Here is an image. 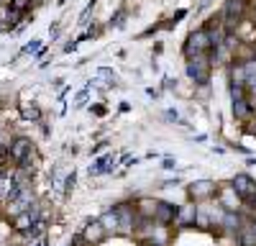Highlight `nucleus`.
<instances>
[{
  "label": "nucleus",
  "instance_id": "f257e3e1",
  "mask_svg": "<svg viewBox=\"0 0 256 246\" xmlns=\"http://www.w3.org/2000/svg\"><path fill=\"white\" fill-rule=\"evenodd\" d=\"M251 10V0H226V6H223V31L230 34V31H238V26L246 20Z\"/></svg>",
  "mask_w": 256,
  "mask_h": 246
},
{
  "label": "nucleus",
  "instance_id": "f03ea898",
  "mask_svg": "<svg viewBox=\"0 0 256 246\" xmlns=\"http://www.w3.org/2000/svg\"><path fill=\"white\" fill-rule=\"evenodd\" d=\"M184 70H187V77L195 82V85H208V82H210V72H212L210 52L187 59V67H184Z\"/></svg>",
  "mask_w": 256,
  "mask_h": 246
},
{
  "label": "nucleus",
  "instance_id": "7ed1b4c3",
  "mask_svg": "<svg viewBox=\"0 0 256 246\" xmlns=\"http://www.w3.org/2000/svg\"><path fill=\"white\" fill-rule=\"evenodd\" d=\"M116 213H118V236H126V238H131L134 236V228H136V205L134 202H118L113 205Z\"/></svg>",
  "mask_w": 256,
  "mask_h": 246
},
{
  "label": "nucleus",
  "instance_id": "20e7f679",
  "mask_svg": "<svg viewBox=\"0 0 256 246\" xmlns=\"http://www.w3.org/2000/svg\"><path fill=\"white\" fill-rule=\"evenodd\" d=\"M187 200L192 202H210L212 198H216L218 192V182H212V180H195V182H190L187 184Z\"/></svg>",
  "mask_w": 256,
  "mask_h": 246
},
{
  "label": "nucleus",
  "instance_id": "39448f33",
  "mask_svg": "<svg viewBox=\"0 0 256 246\" xmlns=\"http://www.w3.org/2000/svg\"><path fill=\"white\" fill-rule=\"evenodd\" d=\"M216 202L220 205L226 213H241V208H244V200L238 198L236 190H233V184H230V182H220V184H218Z\"/></svg>",
  "mask_w": 256,
  "mask_h": 246
},
{
  "label": "nucleus",
  "instance_id": "423d86ee",
  "mask_svg": "<svg viewBox=\"0 0 256 246\" xmlns=\"http://www.w3.org/2000/svg\"><path fill=\"white\" fill-rule=\"evenodd\" d=\"M210 52V41H208V31L205 28H198V31H190L187 34V41L182 46V54L187 59L198 56V54H208Z\"/></svg>",
  "mask_w": 256,
  "mask_h": 246
},
{
  "label": "nucleus",
  "instance_id": "0eeeda50",
  "mask_svg": "<svg viewBox=\"0 0 256 246\" xmlns=\"http://www.w3.org/2000/svg\"><path fill=\"white\" fill-rule=\"evenodd\" d=\"M230 184H233V190L238 192V198L244 200V202H254L256 200V180L251 177V174H236L230 180Z\"/></svg>",
  "mask_w": 256,
  "mask_h": 246
},
{
  "label": "nucleus",
  "instance_id": "6e6552de",
  "mask_svg": "<svg viewBox=\"0 0 256 246\" xmlns=\"http://www.w3.org/2000/svg\"><path fill=\"white\" fill-rule=\"evenodd\" d=\"M177 213H180V205H177V202L159 200L156 213H154V223H156V226H166V228H172L174 220H177Z\"/></svg>",
  "mask_w": 256,
  "mask_h": 246
},
{
  "label": "nucleus",
  "instance_id": "1a4fd4ad",
  "mask_svg": "<svg viewBox=\"0 0 256 246\" xmlns=\"http://www.w3.org/2000/svg\"><path fill=\"white\" fill-rule=\"evenodd\" d=\"M195 218H198V202L192 200H184L180 205V213H177V231H187V228H195Z\"/></svg>",
  "mask_w": 256,
  "mask_h": 246
},
{
  "label": "nucleus",
  "instance_id": "9d476101",
  "mask_svg": "<svg viewBox=\"0 0 256 246\" xmlns=\"http://www.w3.org/2000/svg\"><path fill=\"white\" fill-rule=\"evenodd\" d=\"M80 234H82V238L88 241L90 246H100L105 238H108V231H105L102 226H100V220H88Z\"/></svg>",
  "mask_w": 256,
  "mask_h": 246
},
{
  "label": "nucleus",
  "instance_id": "9b49d317",
  "mask_svg": "<svg viewBox=\"0 0 256 246\" xmlns=\"http://www.w3.org/2000/svg\"><path fill=\"white\" fill-rule=\"evenodd\" d=\"M244 216L241 213H226L223 216V220H220V231L226 234V236H233V238H236V234L244 228Z\"/></svg>",
  "mask_w": 256,
  "mask_h": 246
},
{
  "label": "nucleus",
  "instance_id": "f8f14e48",
  "mask_svg": "<svg viewBox=\"0 0 256 246\" xmlns=\"http://www.w3.org/2000/svg\"><path fill=\"white\" fill-rule=\"evenodd\" d=\"M233 118L246 126V123H251L256 118V110L248 106V100H233Z\"/></svg>",
  "mask_w": 256,
  "mask_h": 246
},
{
  "label": "nucleus",
  "instance_id": "ddd939ff",
  "mask_svg": "<svg viewBox=\"0 0 256 246\" xmlns=\"http://www.w3.org/2000/svg\"><path fill=\"white\" fill-rule=\"evenodd\" d=\"M154 231H156V223L152 218H138L136 220V228H134V238L144 244V241H148V238L154 236Z\"/></svg>",
  "mask_w": 256,
  "mask_h": 246
},
{
  "label": "nucleus",
  "instance_id": "4468645a",
  "mask_svg": "<svg viewBox=\"0 0 256 246\" xmlns=\"http://www.w3.org/2000/svg\"><path fill=\"white\" fill-rule=\"evenodd\" d=\"M134 205H136V216H138V218H152V220H154V213H156L159 200H156V198H138Z\"/></svg>",
  "mask_w": 256,
  "mask_h": 246
},
{
  "label": "nucleus",
  "instance_id": "2eb2a0df",
  "mask_svg": "<svg viewBox=\"0 0 256 246\" xmlns=\"http://www.w3.org/2000/svg\"><path fill=\"white\" fill-rule=\"evenodd\" d=\"M98 220H100V226H102V228L108 231V236H118V213H116V208L102 210Z\"/></svg>",
  "mask_w": 256,
  "mask_h": 246
},
{
  "label": "nucleus",
  "instance_id": "dca6fc26",
  "mask_svg": "<svg viewBox=\"0 0 256 246\" xmlns=\"http://www.w3.org/2000/svg\"><path fill=\"white\" fill-rule=\"evenodd\" d=\"M236 246H256V228H254V223H244V228L236 234Z\"/></svg>",
  "mask_w": 256,
  "mask_h": 246
},
{
  "label": "nucleus",
  "instance_id": "f3484780",
  "mask_svg": "<svg viewBox=\"0 0 256 246\" xmlns=\"http://www.w3.org/2000/svg\"><path fill=\"white\" fill-rule=\"evenodd\" d=\"M228 77H230V85H246V80H248L241 62H233L230 70H228Z\"/></svg>",
  "mask_w": 256,
  "mask_h": 246
},
{
  "label": "nucleus",
  "instance_id": "a211bd4d",
  "mask_svg": "<svg viewBox=\"0 0 256 246\" xmlns=\"http://www.w3.org/2000/svg\"><path fill=\"white\" fill-rule=\"evenodd\" d=\"M18 113L24 120H41V110L34 102H18Z\"/></svg>",
  "mask_w": 256,
  "mask_h": 246
},
{
  "label": "nucleus",
  "instance_id": "6ab92c4d",
  "mask_svg": "<svg viewBox=\"0 0 256 246\" xmlns=\"http://www.w3.org/2000/svg\"><path fill=\"white\" fill-rule=\"evenodd\" d=\"M233 100H246V85H230V102Z\"/></svg>",
  "mask_w": 256,
  "mask_h": 246
},
{
  "label": "nucleus",
  "instance_id": "aec40b11",
  "mask_svg": "<svg viewBox=\"0 0 256 246\" xmlns=\"http://www.w3.org/2000/svg\"><path fill=\"white\" fill-rule=\"evenodd\" d=\"M92 10H95V0H92V3H88V8L82 10V16H80L77 24H80V26H88V24H90V16H92Z\"/></svg>",
  "mask_w": 256,
  "mask_h": 246
},
{
  "label": "nucleus",
  "instance_id": "412c9836",
  "mask_svg": "<svg viewBox=\"0 0 256 246\" xmlns=\"http://www.w3.org/2000/svg\"><path fill=\"white\" fill-rule=\"evenodd\" d=\"M13 10H20V13H28L31 10V0H10L8 3Z\"/></svg>",
  "mask_w": 256,
  "mask_h": 246
},
{
  "label": "nucleus",
  "instance_id": "4be33fe9",
  "mask_svg": "<svg viewBox=\"0 0 256 246\" xmlns=\"http://www.w3.org/2000/svg\"><path fill=\"white\" fill-rule=\"evenodd\" d=\"M74 184H77V174H74V170L64 177V195H70L72 190H74Z\"/></svg>",
  "mask_w": 256,
  "mask_h": 246
},
{
  "label": "nucleus",
  "instance_id": "5701e85b",
  "mask_svg": "<svg viewBox=\"0 0 256 246\" xmlns=\"http://www.w3.org/2000/svg\"><path fill=\"white\" fill-rule=\"evenodd\" d=\"M38 52H41V41H38V38H34L31 44L24 46V54H38Z\"/></svg>",
  "mask_w": 256,
  "mask_h": 246
},
{
  "label": "nucleus",
  "instance_id": "b1692460",
  "mask_svg": "<svg viewBox=\"0 0 256 246\" xmlns=\"http://www.w3.org/2000/svg\"><path fill=\"white\" fill-rule=\"evenodd\" d=\"M164 170H177V159H172V156H166L164 159V164H162Z\"/></svg>",
  "mask_w": 256,
  "mask_h": 246
},
{
  "label": "nucleus",
  "instance_id": "393cba45",
  "mask_svg": "<svg viewBox=\"0 0 256 246\" xmlns=\"http://www.w3.org/2000/svg\"><path fill=\"white\" fill-rule=\"evenodd\" d=\"M244 131H246L248 136H256V118H254L251 123H246V126H244Z\"/></svg>",
  "mask_w": 256,
  "mask_h": 246
},
{
  "label": "nucleus",
  "instance_id": "a878e982",
  "mask_svg": "<svg viewBox=\"0 0 256 246\" xmlns=\"http://www.w3.org/2000/svg\"><path fill=\"white\" fill-rule=\"evenodd\" d=\"M123 18H126V13H123V10H118V13H116V18L110 20V26H120V24H123Z\"/></svg>",
  "mask_w": 256,
  "mask_h": 246
},
{
  "label": "nucleus",
  "instance_id": "bb28decb",
  "mask_svg": "<svg viewBox=\"0 0 256 246\" xmlns=\"http://www.w3.org/2000/svg\"><path fill=\"white\" fill-rule=\"evenodd\" d=\"M34 246H49V241H46V236H41V238H36V241H31Z\"/></svg>",
  "mask_w": 256,
  "mask_h": 246
},
{
  "label": "nucleus",
  "instance_id": "cd10ccee",
  "mask_svg": "<svg viewBox=\"0 0 256 246\" xmlns=\"http://www.w3.org/2000/svg\"><path fill=\"white\" fill-rule=\"evenodd\" d=\"M74 49H77V41H70V44L64 46V52H74Z\"/></svg>",
  "mask_w": 256,
  "mask_h": 246
},
{
  "label": "nucleus",
  "instance_id": "c85d7f7f",
  "mask_svg": "<svg viewBox=\"0 0 256 246\" xmlns=\"http://www.w3.org/2000/svg\"><path fill=\"white\" fill-rule=\"evenodd\" d=\"M251 6H254V8H256V0H254V3H251Z\"/></svg>",
  "mask_w": 256,
  "mask_h": 246
},
{
  "label": "nucleus",
  "instance_id": "c756f323",
  "mask_svg": "<svg viewBox=\"0 0 256 246\" xmlns=\"http://www.w3.org/2000/svg\"><path fill=\"white\" fill-rule=\"evenodd\" d=\"M59 3H67V0H59Z\"/></svg>",
  "mask_w": 256,
  "mask_h": 246
},
{
  "label": "nucleus",
  "instance_id": "7c9ffc66",
  "mask_svg": "<svg viewBox=\"0 0 256 246\" xmlns=\"http://www.w3.org/2000/svg\"><path fill=\"white\" fill-rule=\"evenodd\" d=\"M3 3H6V0H0V6H3Z\"/></svg>",
  "mask_w": 256,
  "mask_h": 246
}]
</instances>
